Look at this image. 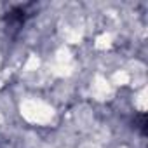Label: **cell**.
<instances>
[{"label":"cell","instance_id":"cell-1","mask_svg":"<svg viewBox=\"0 0 148 148\" xmlns=\"http://www.w3.org/2000/svg\"><path fill=\"white\" fill-rule=\"evenodd\" d=\"M136 120H138V125H136V127H138V129L141 131V134L145 136V134H146V115L141 113V115L136 117Z\"/></svg>","mask_w":148,"mask_h":148}]
</instances>
